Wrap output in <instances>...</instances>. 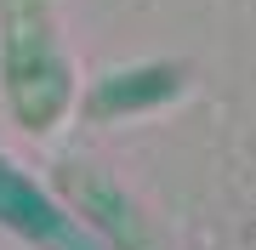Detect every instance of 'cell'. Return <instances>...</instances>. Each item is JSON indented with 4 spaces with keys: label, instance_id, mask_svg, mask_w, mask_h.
Returning <instances> with one entry per match:
<instances>
[{
    "label": "cell",
    "instance_id": "obj_1",
    "mask_svg": "<svg viewBox=\"0 0 256 250\" xmlns=\"http://www.w3.org/2000/svg\"><path fill=\"white\" fill-rule=\"evenodd\" d=\"M0 85L23 131H52L68 114L74 74L57 46L52 0H0Z\"/></svg>",
    "mask_w": 256,
    "mask_h": 250
},
{
    "label": "cell",
    "instance_id": "obj_2",
    "mask_svg": "<svg viewBox=\"0 0 256 250\" xmlns=\"http://www.w3.org/2000/svg\"><path fill=\"white\" fill-rule=\"evenodd\" d=\"M0 228H6L12 239H23L28 250H108L63 199L46 194V188H40L23 165H12L6 154H0Z\"/></svg>",
    "mask_w": 256,
    "mask_h": 250
},
{
    "label": "cell",
    "instance_id": "obj_3",
    "mask_svg": "<svg viewBox=\"0 0 256 250\" xmlns=\"http://www.w3.org/2000/svg\"><path fill=\"white\" fill-rule=\"evenodd\" d=\"M57 194H63V205L80 211V222L108 250H154V239H148V228H142V205L131 199L114 176L68 159V165H57Z\"/></svg>",
    "mask_w": 256,
    "mask_h": 250
},
{
    "label": "cell",
    "instance_id": "obj_4",
    "mask_svg": "<svg viewBox=\"0 0 256 250\" xmlns=\"http://www.w3.org/2000/svg\"><path fill=\"white\" fill-rule=\"evenodd\" d=\"M188 91V68L182 63H126L108 68L92 91H86V114L92 120H131V114H154L171 108L176 97Z\"/></svg>",
    "mask_w": 256,
    "mask_h": 250
}]
</instances>
